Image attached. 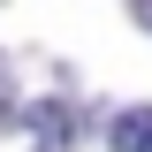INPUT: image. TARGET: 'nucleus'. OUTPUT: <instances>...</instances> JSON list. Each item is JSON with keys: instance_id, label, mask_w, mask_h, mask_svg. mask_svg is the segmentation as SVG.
<instances>
[{"instance_id": "f257e3e1", "label": "nucleus", "mask_w": 152, "mask_h": 152, "mask_svg": "<svg viewBox=\"0 0 152 152\" xmlns=\"http://www.w3.org/2000/svg\"><path fill=\"white\" fill-rule=\"evenodd\" d=\"M31 137H38L46 152H69V137H76L69 107H61V99H38V107H31Z\"/></svg>"}, {"instance_id": "f03ea898", "label": "nucleus", "mask_w": 152, "mask_h": 152, "mask_svg": "<svg viewBox=\"0 0 152 152\" xmlns=\"http://www.w3.org/2000/svg\"><path fill=\"white\" fill-rule=\"evenodd\" d=\"M107 145H114V152H152V107H129V114H114Z\"/></svg>"}, {"instance_id": "7ed1b4c3", "label": "nucleus", "mask_w": 152, "mask_h": 152, "mask_svg": "<svg viewBox=\"0 0 152 152\" xmlns=\"http://www.w3.org/2000/svg\"><path fill=\"white\" fill-rule=\"evenodd\" d=\"M129 15H137V23H145V31H152V0H137V8H129Z\"/></svg>"}]
</instances>
